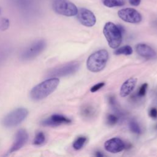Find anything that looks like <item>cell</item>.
<instances>
[{
	"mask_svg": "<svg viewBox=\"0 0 157 157\" xmlns=\"http://www.w3.org/2000/svg\"><path fill=\"white\" fill-rule=\"evenodd\" d=\"M59 80L57 77L49 78L35 86L30 91V98L34 101H40L52 94L58 87Z\"/></svg>",
	"mask_w": 157,
	"mask_h": 157,
	"instance_id": "obj_1",
	"label": "cell"
},
{
	"mask_svg": "<svg viewBox=\"0 0 157 157\" xmlns=\"http://www.w3.org/2000/svg\"><path fill=\"white\" fill-rule=\"evenodd\" d=\"M109 59V53L106 50L101 49L92 53L86 61L87 69L93 72H98L105 66Z\"/></svg>",
	"mask_w": 157,
	"mask_h": 157,
	"instance_id": "obj_2",
	"label": "cell"
},
{
	"mask_svg": "<svg viewBox=\"0 0 157 157\" xmlns=\"http://www.w3.org/2000/svg\"><path fill=\"white\" fill-rule=\"evenodd\" d=\"M103 33L110 47L115 49L119 47L122 41V33L118 25L110 21L107 22L104 26Z\"/></svg>",
	"mask_w": 157,
	"mask_h": 157,
	"instance_id": "obj_3",
	"label": "cell"
},
{
	"mask_svg": "<svg viewBox=\"0 0 157 157\" xmlns=\"http://www.w3.org/2000/svg\"><path fill=\"white\" fill-rule=\"evenodd\" d=\"M47 42L44 39H37L30 44L20 53V58L23 61L32 60L39 56L46 48Z\"/></svg>",
	"mask_w": 157,
	"mask_h": 157,
	"instance_id": "obj_4",
	"label": "cell"
},
{
	"mask_svg": "<svg viewBox=\"0 0 157 157\" xmlns=\"http://www.w3.org/2000/svg\"><path fill=\"white\" fill-rule=\"evenodd\" d=\"M28 115V110L23 107H19L9 112L2 120V124L5 128H13L20 124Z\"/></svg>",
	"mask_w": 157,
	"mask_h": 157,
	"instance_id": "obj_5",
	"label": "cell"
},
{
	"mask_svg": "<svg viewBox=\"0 0 157 157\" xmlns=\"http://www.w3.org/2000/svg\"><path fill=\"white\" fill-rule=\"evenodd\" d=\"M79 67L80 63L78 61H71L49 70L47 74V77L58 78L70 75L75 73Z\"/></svg>",
	"mask_w": 157,
	"mask_h": 157,
	"instance_id": "obj_6",
	"label": "cell"
},
{
	"mask_svg": "<svg viewBox=\"0 0 157 157\" xmlns=\"http://www.w3.org/2000/svg\"><path fill=\"white\" fill-rule=\"evenodd\" d=\"M52 8L56 13L66 17L75 16L78 12L76 6L69 0H54Z\"/></svg>",
	"mask_w": 157,
	"mask_h": 157,
	"instance_id": "obj_7",
	"label": "cell"
},
{
	"mask_svg": "<svg viewBox=\"0 0 157 157\" xmlns=\"http://www.w3.org/2000/svg\"><path fill=\"white\" fill-rule=\"evenodd\" d=\"M118 17L124 21L130 23H139L142 21L141 14L133 8H124L118 12Z\"/></svg>",
	"mask_w": 157,
	"mask_h": 157,
	"instance_id": "obj_8",
	"label": "cell"
},
{
	"mask_svg": "<svg viewBox=\"0 0 157 157\" xmlns=\"http://www.w3.org/2000/svg\"><path fill=\"white\" fill-rule=\"evenodd\" d=\"M28 137V133L25 129H19L15 134L14 140L10 149L7 151V154L13 153L21 148L27 142Z\"/></svg>",
	"mask_w": 157,
	"mask_h": 157,
	"instance_id": "obj_9",
	"label": "cell"
},
{
	"mask_svg": "<svg viewBox=\"0 0 157 157\" xmlns=\"http://www.w3.org/2000/svg\"><path fill=\"white\" fill-rule=\"evenodd\" d=\"M77 17L79 22L87 27L94 26L96 22V18L94 13L91 10L83 7L78 9Z\"/></svg>",
	"mask_w": 157,
	"mask_h": 157,
	"instance_id": "obj_10",
	"label": "cell"
},
{
	"mask_svg": "<svg viewBox=\"0 0 157 157\" xmlns=\"http://www.w3.org/2000/svg\"><path fill=\"white\" fill-rule=\"evenodd\" d=\"M71 123V120L69 118L60 114H53L47 118L43 120L40 122V124L44 126L55 127L61 124H69Z\"/></svg>",
	"mask_w": 157,
	"mask_h": 157,
	"instance_id": "obj_11",
	"label": "cell"
},
{
	"mask_svg": "<svg viewBox=\"0 0 157 157\" xmlns=\"http://www.w3.org/2000/svg\"><path fill=\"white\" fill-rule=\"evenodd\" d=\"M104 148L109 152L117 153L123 151L125 148V144L121 139L113 137L105 141L104 143Z\"/></svg>",
	"mask_w": 157,
	"mask_h": 157,
	"instance_id": "obj_12",
	"label": "cell"
},
{
	"mask_svg": "<svg viewBox=\"0 0 157 157\" xmlns=\"http://www.w3.org/2000/svg\"><path fill=\"white\" fill-rule=\"evenodd\" d=\"M136 50L137 54L145 59H152L157 57L156 52L150 46L145 44H137L136 47Z\"/></svg>",
	"mask_w": 157,
	"mask_h": 157,
	"instance_id": "obj_13",
	"label": "cell"
},
{
	"mask_svg": "<svg viewBox=\"0 0 157 157\" xmlns=\"http://www.w3.org/2000/svg\"><path fill=\"white\" fill-rule=\"evenodd\" d=\"M137 79L131 77L126 80L121 85L120 90V94L121 97H126L130 94L134 90L137 83Z\"/></svg>",
	"mask_w": 157,
	"mask_h": 157,
	"instance_id": "obj_14",
	"label": "cell"
},
{
	"mask_svg": "<svg viewBox=\"0 0 157 157\" xmlns=\"http://www.w3.org/2000/svg\"><path fill=\"white\" fill-rule=\"evenodd\" d=\"M96 112V108L91 104L86 103L80 108V115L86 120H91L94 118Z\"/></svg>",
	"mask_w": 157,
	"mask_h": 157,
	"instance_id": "obj_15",
	"label": "cell"
},
{
	"mask_svg": "<svg viewBox=\"0 0 157 157\" xmlns=\"http://www.w3.org/2000/svg\"><path fill=\"white\" fill-rule=\"evenodd\" d=\"M12 2L17 7L23 10L29 9L34 5L32 0H12Z\"/></svg>",
	"mask_w": 157,
	"mask_h": 157,
	"instance_id": "obj_16",
	"label": "cell"
},
{
	"mask_svg": "<svg viewBox=\"0 0 157 157\" xmlns=\"http://www.w3.org/2000/svg\"><path fill=\"white\" fill-rule=\"evenodd\" d=\"M103 4L107 7H121L126 4V0H102Z\"/></svg>",
	"mask_w": 157,
	"mask_h": 157,
	"instance_id": "obj_17",
	"label": "cell"
},
{
	"mask_svg": "<svg viewBox=\"0 0 157 157\" xmlns=\"http://www.w3.org/2000/svg\"><path fill=\"white\" fill-rule=\"evenodd\" d=\"M114 53L117 55H129L132 53V48L129 45L123 46V47L117 49L114 52Z\"/></svg>",
	"mask_w": 157,
	"mask_h": 157,
	"instance_id": "obj_18",
	"label": "cell"
},
{
	"mask_svg": "<svg viewBox=\"0 0 157 157\" xmlns=\"http://www.w3.org/2000/svg\"><path fill=\"white\" fill-rule=\"evenodd\" d=\"M86 141V137L85 136H80L74 142L72 147L75 150H80L85 145Z\"/></svg>",
	"mask_w": 157,
	"mask_h": 157,
	"instance_id": "obj_19",
	"label": "cell"
},
{
	"mask_svg": "<svg viewBox=\"0 0 157 157\" xmlns=\"http://www.w3.org/2000/svg\"><path fill=\"white\" fill-rule=\"evenodd\" d=\"M45 141V134L42 132L39 131L36 133L34 140L33 144L35 145H42Z\"/></svg>",
	"mask_w": 157,
	"mask_h": 157,
	"instance_id": "obj_20",
	"label": "cell"
},
{
	"mask_svg": "<svg viewBox=\"0 0 157 157\" xmlns=\"http://www.w3.org/2000/svg\"><path fill=\"white\" fill-rule=\"evenodd\" d=\"M129 128L130 131L136 134H140L142 132L141 128L139 124L134 120H131L129 122Z\"/></svg>",
	"mask_w": 157,
	"mask_h": 157,
	"instance_id": "obj_21",
	"label": "cell"
},
{
	"mask_svg": "<svg viewBox=\"0 0 157 157\" xmlns=\"http://www.w3.org/2000/svg\"><path fill=\"white\" fill-rule=\"evenodd\" d=\"M119 118L114 114H109L107 117V123L110 126H113L118 123Z\"/></svg>",
	"mask_w": 157,
	"mask_h": 157,
	"instance_id": "obj_22",
	"label": "cell"
},
{
	"mask_svg": "<svg viewBox=\"0 0 157 157\" xmlns=\"http://www.w3.org/2000/svg\"><path fill=\"white\" fill-rule=\"evenodd\" d=\"M10 26V21L8 18L3 17L0 19V31L7 30Z\"/></svg>",
	"mask_w": 157,
	"mask_h": 157,
	"instance_id": "obj_23",
	"label": "cell"
},
{
	"mask_svg": "<svg viewBox=\"0 0 157 157\" xmlns=\"http://www.w3.org/2000/svg\"><path fill=\"white\" fill-rule=\"evenodd\" d=\"M147 87H148V84L147 83H143L139 88L138 92H137V96L139 98H142L144 96H145L146 92H147Z\"/></svg>",
	"mask_w": 157,
	"mask_h": 157,
	"instance_id": "obj_24",
	"label": "cell"
},
{
	"mask_svg": "<svg viewBox=\"0 0 157 157\" xmlns=\"http://www.w3.org/2000/svg\"><path fill=\"white\" fill-rule=\"evenodd\" d=\"M104 85H105V83H104V82H100V83H98L94 85V86H93L91 88L90 91H91V92H92V93H94V92L98 91L99 90H100L101 88H102Z\"/></svg>",
	"mask_w": 157,
	"mask_h": 157,
	"instance_id": "obj_25",
	"label": "cell"
},
{
	"mask_svg": "<svg viewBox=\"0 0 157 157\" xmlns=\"http://www.w3.org/2000/svg\"><path fill=\"white\" fill-rule=\"evenodd\" d=\"M149 116L153 119L156 118H157V109L155 107L151 108L149 111Z\"/></svg>",
	"mask_w": 157,
	"mask_h": 157,
	"instance_id": "obj_26",
	"label": "cell"
},
{
	"mask_svg": "<svg viewBox=\"0 0 157 157\" xmlns=\"http://www.w3.org/2000/svg\"><path fill=\"white\" fill-rule=\"evenodd\" d=\"M141 0H129V2L133 6H138L140 3Z\"/></svg>",
	"mask_w": 157,
	"mask_h": 157,
	"instance_id": "obj_27",
	"label": "cell"
},
{
	"mask_svg": "<svg viewBox=\"0 0 157 157\" xmlns=\"http://www.w3.org/2000/svg\"><path fill=\"white\" fill-rule=\"evenodd\" d=\"M95 156L97 157H102L104 156V155L102 153L101 151H96L95 153Z\"/></svg>",
	"mask_w": 157,
	"mask_h": 157,
	"instance_id": "obj_28",
	"label": "cell"
},
{
	"mask_svg": "<svg viewBox=\"0 0 157 157\" xmlns=\"http://www.w3.org/2000/svg\"><path fill=\"white\" fill-rule=\"evenodd\" d=\"M1 12H2V9H1V7H0V15L1 14Z\"/></svg>",
	"mask_w": 157,
	"mask_h": 157,
	"instance_id": "obj_29",
	"label": "cell"
},
{
	"mask_svg": "<svg viewBox=\"0 0 157 157\" xmlns=\"http://www.w3.org/2000/svg\"><path fill=\"white\" fill-rule=\"evenodd\" d=\"M156 128H157V126H156Z\"/></svg>",
	"mask_w": 157,
	"mask_h": 157,
	"instance_id": "obj_30",
	"label": "cell"
}]
</instances>
